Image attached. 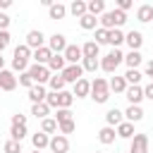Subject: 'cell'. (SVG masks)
<instances>
[{
  "mask_svg": "<svg viewBox=\"0 0 153 153\" xmlns=\"http://www.w3.org/2000/svg\"><path fill=\"white\" fill-rule=\"evenodd\" d=\"M129 153H148V134H134Z\"/></svg>",
  "mask_w": 153,
  "mask_h": 153,
  "instance_id": "obj_7",
  "label": "cell"
},
{
  "mask_svg": "<svg viewBox=\"0 0 153 153\" xmlns=\"http://www.w3.org/2000/svg\"><path fill=\"white\" fill-rule=\"evenodd\" d=\"M115 131H117L120 139H131V136H134V124H131V122H120V124L115 127Z\"/></svg>",
  "mask_w": 153,
  "mask_h": 153,
  "instance_id": "obj_22",
  "label": "cell"
},
{
  "mask_svg": "<svg viewBox=\"0 0 153 153\" xmlns=\"http://www.w3.org/2000/svg\"><path fill=\"white\" fill-rule=\"evenodd\" d=\"M12 69L22 74V72H26V69H29V62H26V60H19V57H12Z\"/></svg>",
  "mask_w": 153,
  "mask_h": 153,
  "instance_id": "obj_41",
  "label": "cell"
},
{
  "mask_svg": "<svg viewBox=\"0 0 153 153\" xmlns=\"http://www.w3.org/2000/svg\"><path fill=\"white\" fill-rule=\"evenodd\" d=\"M45 67H48L50 72H57V74H60V72L67 67V62H65V57H62V55H53V57H50V62H48Z\"/></svg>",
  "mask_w": 153,
  "mask_h": 153,
  "instance_id": "obj_24",
  "label": "cell"
},
{
  "mask_svg": "<svg viewBox=\"0 0 153 153\" xmlns=\"http://www.w3.org/2000/svg\"><path fill=\"white\" fill-rule=\"evenodd\" d=\"M79 24H81V29H86V31H91V29H96V24H98V17H93V14H84L81 19H79Z\"/></svg>",
  "mask_w": 153,
  "mask_h": 153,
  "instance_id": "obj_34",
  "label": "cell"
},
{
  "mask_svg": "<svg viewBox=\"0 0 153 153\" xmlns=\"http://www.w3.org/2000/svg\"><path fill=\"white\" fill-rule=\"evenodd\" d=\"M43 41H45V36H43V31H38V29H33V31H29V33H26V43H24V45H26L29 50H38V48H43V45H45Z\"/></svg>",
  "mask_w": 153,
  "mask_h": 153,
  "instance_id": "obj_5",
  "label": "cell"
},
{
  "mask_svg": "<svg viewBox=\"0 0 153 153\" xmlns=\"http://www.w3.org/2000/svg\"><path fill=\"white\" fill-rule=\"evenodd\" d=\"M48 148H50L53 153H67V151H69V141H67V136H62V134H55V136L50 139Z\"/></svg>",
  "mask_w": 153,
  "mask_h": 153,
  "instance_id": "obj_9",
  "label": "cell"
},
{
  "mask_svg": "<svg viewBox=\"0 0 153 153\" xmlns=\"http://www.w3.org/2000/svg\"><path fill=\"white\" fill-rule=\"evenodd\" d=\"M2 151L5 153H22V143H17V141H5V146H2Z\"/></svg>",
  "mask_w": 153,
  "mask_h": 153,
  "instance_id": "obj_42",
  "label": "cell"
},
{
  "mask_svg": "<svg viewBox=\"0 0 153 153\" xmlns=\"http://www.w3.org/2000/svg\"><path fill=\"white\" fill-rule=\"evenodd\" d=\"M141 72L139 69H127V74H124V81L127 84H131V86H139V81H141Z\"/></svg>",
  "mask_w": 153,
  "mask_h": 153,
  "instance_id": "obj_35",
  "label": "cell"
},
{
  "mask_svg": "<svg viewBox=\"0 0 153 153\" xmlns=\"http://www.w3.org/2000/svg\"><path fill=\"white\" fill-rule=\"evenodd\" d=\"M98 50H100V45H98L96 41H86V43L81 45V55H84V57H98Z\"/></svg>",
  "mask_w": 153,
  "mask_h": 153,
  "instance_id": "obj_23",
  "label": "cell"
},
{
  "mask_svg": "<svg viewBox=\"0 0 153 153\" xmlns=\"http://www.w3.org/2000/svg\"><path fill=\"white\" fill-rule=\"evenodd\" d=\"M143 98H148V100H153V81L143 88Z\"/></svg>",
  "mask_w": 153,
  "mask_h": 153,
  "instance_id": "obj_49",
  "label": "cell"
},
{
  "mask_svg": "<svg viewBox=\"0 0 153 153\" xmlns=\"http://www.w3.org/2000/svg\"><path fill=\"white\" fill-rule=\"evenodd\" d=\"M14 57H19V60H26V62H29L31 50H29L26 45H17V48H14Z\"/></svg>",
  "mask_w": 153,
  "mask_h": 153,
  "instance_id": "obj_40",
  "label": "cell"
},
{
  "mask_svg": "<svg viewBox=\"0 0 153 153\" xmlns=\"http://www.w3.org/2000/svg\"><path fill=\"white\" fill-rule=\"evenodd\" d=\"M124 96H127L129 105H139V103L143 100V88H141V86H127Z\"/></svg>",
  "mask_w": 153,
  "mask_h": 153,
  "instance_id": "obj_12",
  "label": "cell"
},
{
  "mask_svg": "<svg viewBox=\"0 0 153 153\" xmlns=\"http://www.w3.org/2000/svg\"><path fill=\"white\" fill-rule=\"evenodd\" d=\"M2 69H5V57L0 55V72H2Z\"/></svg>",
  "mask_w": 153,
  "mask_h": 153,
  "instance_id": "obj_52",
  "label": "cell"
},
{
  "mask_svg": "<svg viewBox=\"0 0 153 153\" xmlns=\"http://www.w3.org/2000/svg\"><path fill=\"white\" fill-rule=\"evenodd\" d=\"M108 91L124 93V91H127V81H124V76H112V79L108 81Z\"/></svg>",
  "mask_w": 153,
  "mask_h": 153,
  "instance_id": "obj_21",
  "label": "cell"
},
{
  "mask_svg": "<svg viewBox=\"0 0 153 153\" xmlns=\"http://www.w3.org/2000/svg\"><path fill=\"white\" fill-rule=\"evenodd\" d=\"M33 153H41V151H33Z\"/></svg>",
  "mask_w": 153,
  "mask_h": 153,
  "instance_id": "obj_54",
  "label": "cell"
},
{
  "mask_svg": "<svg viewBox=\"0 0 153 153\" xmlns=\"http://www.w3.org/2000/svg\"><path fill=\"white\" fill-rule=\"evenodd\" d=\"M48 48H50L53 55H62L65 48H67V38H65L62 33H53V36L48 38Z\"/></svg>",
  "mask_w": 153,
  "mask_h": 153,
  "instance_id": "obj_6",
  "label": "cell"
},
{
  "mask_svg": "<svg viewBox=\"0 0 153 153\" xmlns=\"http://www.w3.org/2000/svg\"><path fill=\"white\" fill-rule=\"evenodd\" d=\"M124 41H127V45L131 50H139L143 45V33L141 31H129V33H124Z\"/></svg>",
  "mask_w": 153,
  "mask_h": 153,
  "instance_id": "obj_13",
  "label": "cell"
},
{
  "mask_svg": "<svg viewBox=\"0 0 153 153\" xmlns=\"http://www.w3.org/2000/svg\"><path fill=\"white\" fill-rule=\"evenodd\" d=\"M45 96H48V93H45V88H43V86H38V84H33V86L29 88V100H31V103H43V100H45Z\"/></svg>",
  "mask_w": 153,
  "mask_h": 153,
  "instance_id": "obj_18",
  "label": "cell"
},
{
  "mask_svg": "<svg viewBox=\"0 0 153 153\" xmlns=\"http://www.w3.org/2000/svg\"><path fill=\"white\" fill-rule=\"evenodd\" d=\"M91 98H93L96 103H108L110 91H108V81H105L103 76H96V79L91 81Z\"/></svg>",
  "mask_w": 153,
  "mask_h": 153,
  "instance_id": "obj_1",
  "label": "cell"
},
{
  "mask_svg": "<svg viewBox=\"0 0 153 153\" xmlns=\"http://www.w3.org/2000/svg\"><path fill=\"white\" fill-rule=\"evenodd\" d=\"M69 12H72L76 19H81V17L86 14V2H84V0H74V2L69 5Z\"/></svg>",
  "mask_w": 153,
  "mask_h": 153,
  "instance_id": "obj_32",
  "label": "cell"
},
{
  "mask_svg": "<svg viewBox=\"0 0 153 153\" xmlns=\"http://www.w3.org/2000/svg\"><path fill=\"white\" fill-rule=\"evenodd\" d=\"M115 136H117L115 127H103V129L98 131V141H100L103 146H110V143H115Z\"/></svg>",
  "mask_w": 153,
  "mask_h": 153,
  "instance_id": "obj_14",
  "label": "cell"
},
{
  "mask_svg": "<svg viewBox=\"0 0 153 153\" xmlns=\"http://www.w3.org/2000/svg\"><path fill=\"white\" fill-rule=\"evenodd\" d=\"M62 57H65V62H67V65H79V60L84 57V55H81V45H69V43H67V48H65Z\"/></svg>",
  "mask_w": 153,
  "mask_h": 153,
  "instance_id": "obj_8",
  "label": "cell"
},
{
  "mask_svg": "<svg viewBox=\"0 0 153 153\" xmlns=\"http://www.w3.org/2000/svg\"><path fill=\"white\" fill-rule=\"evenodd\" d=\"M10 136H12V141L22 143V139L26 136V127H14V124H12V129H10Z\"/></svg>",
  "mask_w": 153,
  "mask_h": 153,
  "instance_id": "obj_38",
  "label": "cell"
},
{
  "mask_svg": "<svg viewBox=\"0 0 153 153\" xmlns=\"http://www.w3.org/2000/svg\"><path fill=\"white\" fill-rule=\"evenodd\" d=\"M57 96V110L60 108H69L72 103H74V96L69 93V91H60V93H55Z\"/></svg>",
  "mask_w": 153,
  "mask_h": 153,
  "instance_id": "obj_30",
  "label": "cell"
},
{
  "mask_svg": "<svg viewBox=\"0 0 153 153\" xmlns=\"http://www.w3.org/2000/svg\"><path fill=\"white\" fill-rule=\"evenodd\" d=\"M10 45V33L7 31H0V55H2V50Z\"/></svg>",
  "mask_w": 153,
  "mask_h": 153,
  "instance_id": "obj_46",
  "label": "cell"
},
{
  "mask_svg": "<svg viewBox=\"0 0 153 153\" xmlns=\"http://www.w3.org/2000/svg\"><path fill=\"white\" fill-rule=\"evenodd\" d=\"M26 72H29V76L33 79V84H38V86H43V84L50 79V69H48L45 65H31Z\"/></svg>",
  "mask_w": 153,
  "mask_h": 153,
  "instance_id": "obj_3",
  "label": "cell"
},
{
  "mask_svg": "<svg viewBox=\"0 0 153 153\" xmlns=\"http://www.w3.org/2000/svg\"><path fill=\"white\" fill-rule=\"evenodd\" d=\"M100 67V60L98 57H81V69L84 72H96Z\"/></svg>",
  "mask_w": 153,
  "mask_h": 153,
  "instance_id": "obj_33",
  "label": "cell"
},
{
  "mask_svg": "<svg viewBox=\"0 0 153 153\" xmlns=\"http://www.w3.org/2000/svg\"><path fill=\"white\" fill-rule=\"evenodd\" d=\"M129 7H131V0H120V2H117V10H120V12H127Z\"/></svg>",
  "mask_w": 153,
  "mask_h": 153,
  "instance_id": "obj_48",
  "label": "cell"
},
{
  "mask_svg": "<svg viewBox=\"0 0 153 153\" xmlns=\"http://www.w3.org/2000/svg\"><path fill=\"white\" fill-rule=\"evenodd\" d=\"M48 84H50L53 93H60V91H65V79H62V74H50Z\"/></svg>",
  "mask_w": 153,
  "mask_h": 153,
  "instance_id": "obj_29",
  "label": "cell"
},
{
  "mask_svg": "<svg viewBox=\"0 0 153 153\" xmlns=\"http://www.w3.org/2000/svg\"><path fill=\"white\" fill-rule=\"evenodd\" d=\"M41 131H43V134H53V131H57V122H55V117H45V120L41 122Z\"/></svg>",
  "mask_w": 153,
  "mask_h": 153,
  "instance_id": "obj_36",
  "label": "cell"
},
{
  "mask_svg": "<svg viewBox=\"0 0 153 153\" xmlns=\"http://www.w3.org/2000/svg\"><path fill=\"white\" fill-rule=\"evenodd\" d=\"M122 117H124V112L117 110V108H110V110L105 112V122H108V127H117L120 122H124Z\"/></svg>",
  "mask_w": 153,
  "mask_h": 153,
  "instance_id": "obj_16",
  "label": "cell"
},
{
  "mask_svg": "<svg viewBox=\"0 0 153 153\" xmlns=\"http://www.w3.org/2000/svg\"><path fill=\"white\" fill-rule=\"evenodd\" d=\"M7 26H10V17L0 12V31H7Z\"/></svg>",
  "mask_w": 153,
  "mask_h": 153,
  "instance_id": "obj_47",
  "label": "cell"
},
{
  "mask_svg": "<svg viewBox=\"0 0 153 153\" xmlns=\"http://www.w3.org/2000/svg\"><path fill=\"white\" fill-rule=\"evenodd\" d=\"M31 115H36V117L45 120V117L50 115V108L45 105V100H43V103H33V105H31Z\"/></svg>",
  "mask_w": 153,
  "mask_h": 153,
  "instance_id": "obj_31",
  "label": "cell"
},
{
  "mask_svg": "<svg viewBox=\"0 0 153 153\" xmlns=\"http://www.w3.org/2000/svg\"><path fill=\"white\" fill-rule=\"evenodd\" d=\"M72 96H76V98H86V96H91V81L81 76V79L74 84V91H72Z\"/></svg>",
  "mask_w": 153,
  "mask_h": 153,
  "instance_id": "obj_11",
  "label": "cell"
},
{
  "mask_svg": "<svg viewBox=\"0 0 153 153\" xmlns=\"http://www.w3.org/2000/svg\"><path fill=\"white\" fill-rule=\"evenodd\" d=\"M124 117H127V122H141L143 120V110H141V105H129L127 110H124Z\"/></svg>",
  "mask_w": 153,
  "mask_h": 153,
  "instance_id": "obj_15",
  "label": "cell"
},
{
  "mask_svg": "<svg viewBox=\"0 0 153 153\" xmlns=\"http://www.w3.org/2000/svg\"><path fill=\"white\" fill-rule=\"evenodd\" d=\"M14 88H17V76L10 69H2L0 72V91H14Z\"/></svg>",
  "mask_w": 153,
  "mask_h": 153,
  "instance_id": "obj_10",
  "label": "cell"
},
{
  "mask_svg": "<svg viewBox=\"0 0 153 153\" xmlns=\"http://www.w3.org/2000/svg\"><path fill=\"white\" fill-rule=\"evenodd\" d=\"M50 57H53V53H50V48H48V45H43V48H38V50H33V60H36V65H48V62H50Z\"/></svg>",
  "mask_w": 153,
  "mask_h": 153,
  "instance_id": "obj_17",
  "label": "cell"
},
{
  "mask_svg": "<svg viewBox=\"0 0 153 153\" xmlns=\"http://www.w3.org/2000/svg\"><path fill=\"white\" fill-rule=\"evenodd\" d=\"M96 43L100 45V43H108V31L100 26V29H96Z\"/></svg>",
  "mask_w": 153,
  "mask_h": 153,
  "instance_id": "obj_44",
  "label": "cell"
},
{
  "mask_svg": "<svg viewBox=\"0 0 153 153\" xmlns=\"http://www.w3.org/2000/svg\"><path fill=\"white\" fill-rule=\"evenodd\" d=\"M86 12L93 14V17H98V14L105 12V2L103 0H91V2H86Z\"/></svg>",
  "mask_w": 153,
  "mask_h": 153,
  "instance_id": "obj_26",
  "label": "cell"
},
{
  "mask_svg": "<svg viewBox=\"0 0 153 153\" xmlns=\"http://www.w3.org/2000/svg\"><path fill=\"white\" fill-rule=\"evenodd\" d=\"M62 79H65V84H76L79 79H81V74H84V69H81V65H67L62 72Z\"/></svg>",
  "mask_w": 153,
  "mask_h": 153,
  "instance_id": "obj_4",
  "label": "cell"
},
{
  "mask_svg": "<svg viewBox=\"0 0 153 153\" xmlns=\"http://www.w3.org/2000/svg\"><path fill=\"white\" fill-rule=\"evenodd\" d=\"M10 5H12V2H10V0H0V10H7V7H10Z\"/></svg>",
  "mask_w": 153,
  "mask_h": 153,
  "instance_id": "obj_51",
  "label": "cell"
},
{
  "mask_svg": "<svg viewBox=\"0 0 153 153\" xmlns=\"http://www.w3.org/2000/svg\"><path fill=\"white\" fill-rule=\"evenodd\" d=\"M124 60V55H122V50H117V48H112L103 60H100V69L103 72H108V74H112L117 67H120V62Z\"/></svg>",
  "mask_w": 153,
  "mask_h": 153,
  "instance_id": "obj_2",
  "label": "cell"
},
{
  "mask_svg": "<svg viewBox=\"0 0 153 153\" xmlns=\"http://www.w3.org/2000/svg\"><path fill=\"white\" fill-rule=\"evenodd\" d=\"M76 129V122L74 120H69V122H62V124H57V131L62 134V136H67V134H72Z\"/></svg>",
  "mask_w": 153,
  "mask_h": 153,
  "instance_id": "obj_39",
  "label": "cell"
},
{
  "mask_svg": "<svg viewBox=\"0 0 153 153\" xmlns=\"http://www.w3.org/2000/svg\"><path fill=\"white\" fill-rule=\"evenodd\" d=\"M96 153H103V151H96Z\"/></svg>",
  "mask_w": 153,
  "mask_h": 153,
  "instance_id": "obj_53",
  "label": "cell"
},
{
  "mask_svg": "<svg viewBox=\"0 0 153 153\" xmlns=\"http://www.w3.org/2000/svg\"><path fill=\"white\" fill-rule=\"evenodd\" d=\"M69 120H74L69 108H60V110L55 112V122H57V124H62V122H69Z\"/></svg>",
  "mask_w": 153,
  "mask_h": 153,
  "instance_id": "obj_37",
  "label": "cell"
},
{
  "mask_svg": "<svg viewBox=\"0 0 153 153\" xmlns=\"http://www.w3.org/2000/svg\"><path fill=\"white\" fill-rule=\"evenodd\" d=\"M12 124L14 127H26V115H19V112L12 115Z\"/></svg>",
  "mask_w": 153,
  "mask_h": 153,
  "instance_id": "obj_45",
  "label": "cell"
},
{
  "mask_svg": "<svg viewBox=\"0 0 153 153\" xmlns=\"http://www.w3.org/2000/svg\"><path fill=\"white\" fill-rule=\"evenodd\" d=\"M31 143H33V151H43V148H48L50 139H48V134H43V131H36V134L31 136Z\"/></svg>",
  "mask_w": 153,
  "mask_h": 153,
  "instance_id": "obj_19",
  "label": "cell"
},
{
  "mask_svg": "<svg viewBox=\"0 0 153 153\" xmlns=\"http://www.w3.org/2000/svg\"><path fill=\"white\" fill-rule=\"evenodd\" d=\"M141 60H143V55H141L139 50H129V53L124 55V62H127L129 69H136V67L141 65Z\"/></svg>",
  "mask_w": 153,
  "mask_h": 153,
  "instance_id": "obj_20",
  "label": "cell"
},
{
  "mask_svg": "<svg viewBox=\"0 0 153 153\" xmlns=\"http://www.w3.org/2000/svg\"><path fill=\"white\" fill-rule=\"evenodd\" d=\"M17 84H19V86H26V88H31V86H33V79L29 76V72H22V74H19V79H17Z\"/></svg>",
  "mask_w": 153,
  "mask_h": 153,
  "instance_id": "obj_43",
  "label": "cell"
},
{
  "mask_svg": "<svg viewBox=\"0 0 153 153\" xmlns=\"http://www.w3.org/2000/svg\"><path fill=\"white\" fill-rule=\"evenodd\" d=\"M48 12H50V19H62V17L67 14V7H65L62 2H53V5L48 7Z\"/></svg>",
  "mask_w": 153,
  "mask_h": 153,
  "instance_id": "obj_27",
  "label": "cell"
},
{
  "mask_svg": "<svg viewBox=\"0 0 153 153\" xmlns=\"http://www.w3.org/2000/svg\"><path fill=\"white\" fill-rule=\"evenodd\" d=\"M136 19L139 22H153V5H141L139 10H136Z\"/></svg>",
  "mask_w": 153,
  "mask_h": 153,
  "instance_id": "obj_25",
  "label": "cell"
},
{
  "mask_svg": "<svg viewBox=\"0 0 153 153\" xmlns=\"http://www.w3.org/2000/svg\"><path fill=\"white\" fill-rule=\"evenodd\" d=\"M146 76H151V79H153V60H148V62H146Z\"/></svg>",
  "mask_w": 153,
  "mask_h": 153,
  "instance_id": "obj_50",
  "label": "cell"
},
{
  "mask_svg": "<svg viewBox=\"0 0 153 153\" xmlns=\"http://www.w3.org/2000/svg\"><path fill=\"white\" fill-rule=\"evenodd\" d=\"M108 43H110L112 48L122 45V43H124V33H122L120 29H112V31H108Z\"/></svg>",
  "mask_w": 153,
  "mask_h": 153,
  "instance_id": "obj_28",
  "label": "cell"
}]
</instances>
